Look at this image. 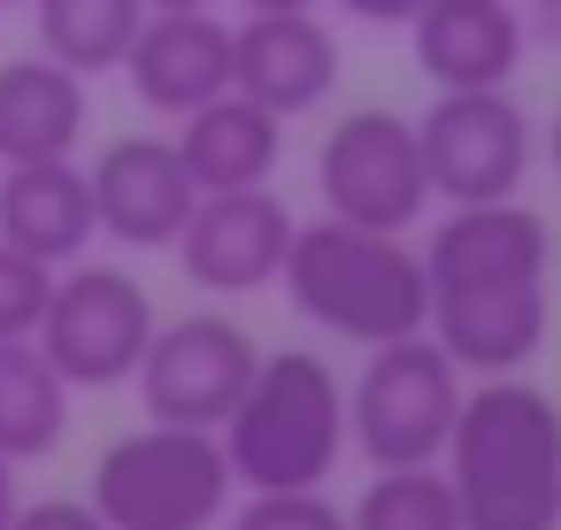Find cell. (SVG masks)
I'll return each instance as SVG.
<instances>
[{
    "mask_svg": "<svg viewBox=\"0 0 561 530\" xmlns=\"http://www.w3.org/2000/svg\"><path fill=\"white\" fill-rule=\"evenodd\" d=\"M9 530H108L93 499H24Z\"/></svg>",
    "mask_w": 561,
    "mask_h": 530,
    "instance_id": "obj_25",
    "label": "cell"
},
{
    "mask_svg": "<svg viewBox=\"0 0 561 530\" xmlns=\"http://www.w3.org/2000/svg\"><path fill=\"white\" fill-rule=\"evenodd\" d=\"M93 216H101V239L131 246V254H170L178 231L193 223L201 208V185L178 154V139H154V131H131V139H108L93 162Z\"/></svg>",
    "mask_w": 561,
    "mask_h": 530,
    "instance_id": "obj_12",
    "label": "cell"
},
{
    "mask_svg": "<svg viewBox=\"0 0 561 530\" xmlns=\"http://www.w3.org/2000/svg\"><path fill=\"white\" fill-rule=\"evenodd\" d=\"M70 400H78V384L47 361L39 338H0V453H9L16 469L47 461L62 446Z\"/></svg>",
    "mask_w": 561,
    "mask_h": 530,
    "instance_id": "obj_20",
    "label": "cell"
},
{
    "mask_svg": "<svg viewBox=\"0 0 561 530\" xmlns=\"http://www.w3.org/2000/svg\"><path fill=\"white\" fill-rule=\"evenodd\" d=\"M546 323H553V300L546 285L538 292H484V300H438L431 308V338L454 354L461 377H523L546 346Z\"/></svg>",
    "mask_w": 561,
    "mask_h": 530,
    "instance_id": "obj_19",
    "label": "cell"
},
{
    "mask_svg": "<svg viewBox=\"0 0 561 530\" xmlns=\"http://www.w3.org/2000/svg\"><path fill=\"white\" fill-rule=\"evenodd\" d=\"M0 9H32V0H0Z\"/></svg>",
    "mask_w": 561,
    "mask_h": 530,
    "instance_id": "obj_32",
    "label": "cell"
},
{
    "mask_svg": "<svg viewBox=\"0 0 561 530\" xmlns=\"http://www.w3.org/2000/svg\"><path fill=\"white\" fill-rule=\"evenodd\" d=\"M423 139V170H431V200L461 208V200H507L530 177L538 131L523 116V101L507 85H469V93H438L415 116Z\"/></svg>",
    "mask_w": 561,
    "mask_h": 530,
    "instance_id": "obj_9",
    "label": "cell"
},
{
    "mask_svg": "<svg viewBox=\"0 0 561 530\" xmlns=\"http://www.w3.org/2000/svg\"><path fill=\"white\" fill-rule=\"evenodd\" d=\"M331 9H346L354 24H385V32H408L423 0H331Z\"/></svg>",
    "mask_w": 561,
    "mask_h": 530,
    "instance_id": "obj_26",
    "label": "cell"
},
{
    "mask_svg": "<svg viewBox=\"0 0 561 530\" xmlns=\"http://www.w3.org/2000/svg\"><path fill=\"white\" fill-rule=\"evenodd\" d=\"M277 285L293 300V315L323 323L331 338H354L362 354L431 323L423 254L400 231H369V223H346V216L293 223V246H285Z\"/></svg>",
    "mask_w": 561,
    "mask_h": 530,
    "instance_id": "obj_2",
    "label": "cell"
},
{
    "mask_svg": "<svg viewBox=\"0 0 561 530\" xmlns=\"http://www.w3.org/2000/svg\"><path fill=\"white\" fill-rule=\"evenodd\" d=\"M523 24H530L546 47H561V0H530V9H523Z\"/></svg>",
    "mask_w": 561,
    "mask_h": 530,
    "instance_id": "obj_27",
    "label": "cell"
},
{
    "mask_svg": "<svg viewBox=\"0 0 561 530\" xmlns=\"http://www.w3.org/2000/svg\"><path fill=\"white\" fill-rule=\"evenodd\" d=\"M346 522L354 530H461V499L446 461H415V469H377Z\"/></svg>",
    "mask_w": 561,
    "mask_h": 530,
    "instance_id": "obj_22",
    "label": "cell"
},
{
    "mask_svg": "<svg viewBox=\"0 0 561 530\" xmlns=\"http://www.w3.org/2000/svg\"><path fill=\"white\" fill-rule=\"evenodd\" d=\"M446 476L461 530H561V407L530 377H484L461 392Z\"/></svg>",
    "mask_w": 561,
    "mask_h": 530,
    "instance_id": "obj_1",
    "label": "cell"
},
{
    "mask_svg": "<svg viewBox=\"0 0 561 530\" xmlns=\"http://www.w3.org/2000/svg\"><path fill=\"white\" fill-rule=\"evenodd\" d=\"M147 9H216V0H147Z\"/></svg>",
    "mask_w": 561,
    "mask_h": 530,
    "instance_id": "obj_31",
    "label": "cell"
},
{
    "mask_svg": "<svg viewBox=\"0 0 561 530\" xmlns=\"http://www.w3.org/2000/svg\"><path fill=\"white\" fill-rule=\"evenodd\" d=\"M408 47L438 93H469V85H507L523 70L530 24L515 0H423L408 24Z\"/></svg>",
    "mask_w": 561,
    "mask_h": 530,
    "instance_id": "obj_15",
    "label": "cell"
},
{
    "mask_svg": "<svg viewBox=\"0 0 561 530\" xmlns=\"http://www.w3.org/2000/svg\"><path fill=\"white\" fill-rule=\"evenodd\" d=\"M316 193L323 216L369 223V231H408L431 208V170H423V139L415 116L392 108H346L323 147H316Z\"/></svg>",
    "mask_w": 561,
    "mask_h": 530,
    "instance_id": "obj_7",
    "label": "cell"
},
{
    "mask_svg": "<svg viewBox=\"0 0 561 530\" xmlns=\"http://www.w3.org/2000/svg\"><path fill=\"white\" fill-rule=\"evenodd\" d=\"M231 93L262 101L270 116H308L339 93V39L316 9L239 16L231 24Z\"/></svg>",
    "mask_w": 561,
    "mask_h": 530,
    "instance_id": "obj_13",
    "label": "cell"
},
{
    "mask_svg": "<svg viewBox=\"0 0 561 530\" xmlns=\"http://www.w3.org/2000/svg\"><path fill=\"white\" fill-rule=\"evenodd\" d=\"M247 16H277V9H323V0H239Z\"/></svg>",
    "mask_w": 561,
    "mask_h": 530,
    "instance_id": "obj_29",
    "label": "cell"
},
{
    "mask_svg": "<svg viewBox=\"0 0 561 530\" xmlns=\"http://www.w3.org/2000/svg\"><path fill=\"white\" fill-rule=\"evenodd\" d=\"M32 24H39V55H55L78 78H101L124 70L147 24V0H32Z\"/></svg>",
    "mask_w": 561,
    "mask_h": 530,
    "instance_id": "obj_21",
    "label": "cell"
},
{
    "mask_svg": "<svg viewBox=\"0 0 561 530\" xmlns=\"http://www.w3.org/2000/svg\"><path fill=\"white\" fill-rule=\"evenodd\" d=\"M461 392H469V377L454 369V354L431 331L385 338V346H369L362 377L346 384V438L369 453V469L446 461Z\"/></svg>",
    "mask_w": 561,
    "mask_h": 530,
    "instance_id": "obj_5",
    "label": "cell"
},
{
    "mask_svg": "<svg viewBox=\"0 0 561 530\" xmlns=\"http://www.w3.org/2000/svg\"><path fill=\"white\" fill-rule=\"evenodd\" d=\"M124 85L139 93V108L170 124L208 108L216 93H231V24L216 9H147L124 55Z\"/></svg>",
    "mask_w": 561,
    "mask_h": 530,
    "instance_id": "obj_14",
    "label": "cell"
},
{
    "mask_svg": "<svg viewBox=\"0 0 561 530\" xmlns=\"http://www.w3.org/2000/svg\"><path fill=\"white\" fill-rule=\"evenodd\" d=\"M178 154H185V170H193L201 193L270 185L277 162H285V116H270L247 93H216L208 108L178 116Z\"/></svg>",
    "mask_w": 561,
    "mask_h": 530,
    "instance_id": "obj_18",
    "label": "cell"
},
{
    "mask_svg": "<svg viewBox=\"0 0 561 530\" xmlns=\"http://www.w3.org/2000/svg\"><path fill=\"white\" fill-rule=\"evenodd\" d=\"M231 530H354V522H346V507H331L323 492H254V499L231 515Z\"/></svg>",
    "mask_w": 561,
    "mask_h": 530,
    "instance_id": "obj_24",
    "label": "cell"
},
{
    "mask_svg": "<svg viewBox=\"0 0 561 530\" xmlns=\"http://www.w3.org/2000/svg\"><path fill=\"white\" fill-rule=\"evenodd\" d=\"M293 208L270 193V185H247V193H201L193 223L178 231V269L193 292L208 300H247L262 285H277L285 269V246H293Z\"/></svg>",
    "mask_w": 561,
    "mask_h": 530,
    "instance_id": "obj_11",
    "label": "cell"
},
{
    "mask_svg": "<svg viewBox=\"0 0 561 530\" xmlns=\"http://www.w3.org/2000/svg\"><path fill=\"white\" fill-rule=\"evenodd\" d=\"M254 369H262V346L239 315H178V323H154L131 384H139L147 423L224 430L231 407L247 400Z\"/></svg>",
    "mask_w": 561,
    "mask_h": 530,
    "instance_id": "obj_8",
    "label": "cell"
},
{
    "mask_svg": "<svg viewBox=\"0 0 561 530\" xmlns=\"http://www.w3.org/2000/svg\"><path fill=\"white\" fill-rule=\"evenodd\" d=\"M154 323L162 315L124 262H70V269H55V292H47V315L32 338L78 392H108V384H131Z\"/></svg>",
    "mask_w": 561,
    "mask_h": 530,
    "instance_id": "obj_6",
    "label": "cell"
},
{
    "mask_svg": "<svg viewBox=\"0 0 561 530\" xmlns=\"http://www.w3.org/2000/svg\"><path fill=\"white\" fill-rule=\"evenodd\" d=\"M0 239L32 262H47V269L85 262V246L101 239L85 162L55 154V162H9L0 170Z\"/></svg>",
    "mask_w": 561,
    "mask_h": 530,
    "instance_id": "obj_16",
    "label": "cell"
},
{
    "mask_svg": "<svg viewBox=\"0 0 561 530\" xmlns=\"http://www.w3.org/2000/svg\"><path fill=\"white\" fill-rule=\"evenodd\" d=\"M16 507H24V492H16V461H9V453H0V530H9V522H16Z\"/></svg>",
    "mask_w": 561,
    "mask_h": 530,
    "instance_id": "obj_28",
    "label": "cell"
},
{
    "mask_svg": "<svg viewBox=\"0 0 561 530\" xmlns=\"http://www.w3.org/2000/svg\"><path fill=\"white\" fill-rule=\"evenodd\" d=\"M85 124H93V93H85L78 70H62L55 55L0 62V170L78 154Z\"/></svg>",
    "mask_w": 561,
    "mask_h": 530,
    "instance_id": "obj_17",
    "label": "cell"
},
{
    "mask_svg": "<svg viewBox=\"0 0 561 530\" xmlns=\"http://www.w3.org/2000/svg\"><path fill=\"white\" fill-rule=\"evenodd\" d=\"M216 438H224V461L247 492H323L354 446L346 438V384L323 354L277 346V354H262L247 400L231 407V423Z\"/></svg>",
    "mask_w": 561,
    "mask_h": 530,
    "instance_id": "obj_3",
    "label": "cell"
},
{
    "mask_svg": "<svg viewBox=\"0 0 561 530\" xmlns=\"http://www.w3.org/2000/svg\"><path fill=\"white\" fill-rule=\"evenodd\" d=\"M231 492L239 476L224 461V438L185 423H139L108 438L85 476V499L108 530H216L231 515Z\"/></svg>",
    "mask_w": 561,
    "mask_h": 530,
    "instance_id": "obj_4",
    "label": "cell"
},
{
    "mask_svg": "<svg viewBox=\"0 0 561 530\" xmlns=\"http://www.w3.org/2000/svg\"><path fill=\"white\" fill-rule=\"evenodd\" d=\"M415 254L431 277V308L438 300H484V292H538L553 269V231L530 200L507 193V200L446 208Z\"/></svg>",
    "mask_w": 561,
    "mask_h": 530,
    "instance_id": "obj_10",
    "label": "cell"
},
{
    "mask_svg": "<svg viewBox=\"0 0 561 530\" xmlns=\"http://www.w3.org/2000/svg\"><path fill=\"white\" fill-rule=\"evenodd\" d=\"M546 162L561 170V108H553V124H546Z\"/></svg>",
    "mask_w": 561,
    "mask_h": 530,
    "instance_id": "obj_30",
    "label": "cell"
},
{
    "mask_svg": "<svg viewBox=\"0 0 561 530\" xmlns=\"http://www.w3.org/2000/svg\"><path fill=\"white\" fill-rule=\"evenodd\" d=\"M47 292H55V269L0 239V338H32L47 315Z\"/></svg>",
    "mask_w": 561,
    "mask_h": 530,
    "instance_id": "obj_23",
    "label": "cell"
}]
</instances>
